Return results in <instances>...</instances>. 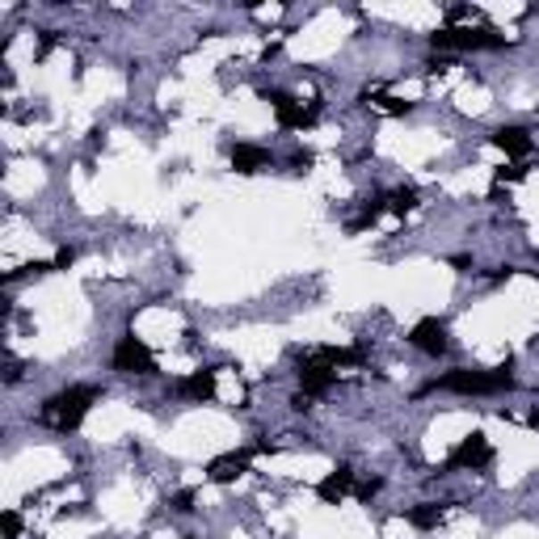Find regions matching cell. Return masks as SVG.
Wrapping results in <instances>:
<instances>
[{"label": "cell", "mask_w": 539, "mask_h": 539, "mask_svg": "<svg viewBox=\"0 0 539 539\" xmlns=\"http://www.w3.org/2000/svg\"><path fill=\"white\" fill-rule=\"evenodd\" d=\"M518 379L510 371V362L493 367V371H472V367H455L443 379H435L426 392H455V396H502V392H514Z\"/></svg>", "instance_id": "obj_1"}, {"label": "cell", "mask_w": 539, "mask_h": 539, "mask_svg": "<svg viewBox=\"0 0 539 539\" xmlns=\"http://www.w3.org/2000/svg\"><path fill=\"white\" fill-rule=\"evenodd\" d=\"M97 396H102V392L93 388V384H72V388L46 396L38 418H43L46 430H55V435H72L76 426L89 418V409L97 404Z\"/></svg>", "instance_id": "obj_2"}, {"label": "cell", "mask_w": 539, "mask_h": 539, "mask_svg": "<svg viewBox=\"0 0 539 539\" xmlns=\"http://www.w3.org/2000/svg\"><path fill=\"white\" fill-rule=\"evenodd\" d=\"M430 46L435 51H502L506 38L489 26H443L430 34Z\"/></svg>", "instance_id": "obj_3"}, {"label": "cell", "mask_w": 539, "mask_h": 539, "mask_svg": "<svg viewBox=\"0 0 539 539\" xmlns=\"http://www.w3.org/2000/svg\"><path fill=\"white\" fill-rule=\"evenodd\" d=\"M110 362H114V371H122V375H156V354H152V350L139 342L135 333L119 337V345H114Z\"/></svg>", "instance_id": "obj_4"}, {"label": "cell", "mask_w": 539, "mask_h": 539, "mask_svg": "<svg viewBox=\"0 0 539 539\" xmlns=\"http://www.w3.org/2000/svg\"><path fill=\"white\" fill-rule=\"evenodd\" d=\"M493 464V447H489V438L485 435H468L460 438L447 455V468L451 472H480V468Z\"/></svg>", "instance_id": "obj_5"}, {"label": "cell", "mask_w": 539, "mask_h": 539, "mask_svg": "<svg viewBox=\"0 0 539 539\" xmlns=\"http://www.w3.org/2000/svg\"><path fill=\"white\" fill-rule=\"evenodd\" d=\"M409 345L413 350H421V354H430V359H438V354H447V320H438V316H421L418 325L409 329Z\"/></svg>", "instance_id": "obj_6"}, {"label": "cell", "mask_w": 539, "mask_h": 539, "mask_svg": "<svg viewBox=\"0 0 539 539\" xmlns=\"http://www.w3.org/2000/svg\"><path fill=\"white\" fill-rule=\"evenodd\" d=\"M261 97H266V102L274 105V114H278V122H283L286 131H308V127L316 122V110H303V105L295 102L291 93H283V89H266Z\"/></svg>", "instance_id": "obj_7"}, {"label": "cell", "mask_w": 539, "mask_h": 539, "mask_svg": "<svg viewBox=\"0 0 539 539\" xmlns=\"http://www.w3.org/2000/svg\"><path fill=\"white\" fill-rule=\"evenodd\" d=\"M300 392L312 401V396H325V392L333 388V379H337V371L333 367H325V362L316 359V354H308V359H300Z\"/></svg>", "instance_id": "obj_8"}, {"label": "cell", "mask_w": 539, "mask_h": 539, "mask_svg": "<svg viewBox=\"0 0 539 539\" xmlns=\"http://www.w3.org/2000/svg\"><path fill=\"white\" fill-rule=\"evenodd\" d=\"M178 396L190 404H207L215 401V371L211 367H203V371H190L178 379Z\"/></svg>", "instance_id": "obj_9"}, {"label": "cell", "mask_w": 539, "mask_h": 539, "mask_svg": "<svg viewBox=\"0 0 539 539\" xmlns=\"http://www.w3.org/2000/svg\"><path fill=\"white\" fill-rule=\"evenodd\" d=\"M249 460H253V451H232V455H215L207 464V477L215 480V485H232L236 477H245L249 472Z\"/></svg>", "instance_id": "obj_10"}, {"label": "cell", "mask_w": 539, "mask_h": 539, "mask_svg": "<svg viewBox=\"0 0 539 539\" xmlns=\"http://www.w3.org/2000/svg\"><path fill=\"white\" fill-rule=\"evenodd\" d=\"M350 489H354V468H350V464H337L329 477L316 485V497H320L325 506H337V502H342Z\"/></svg>", "instance_id": "obj_11"}, {"label": "cell", "mask_w": 539, "mask_h": 539, "mask_svg": "<svg viewBox=\"0 0 539 539\" xmlns=\"http://www.w3.org/2000/svg\"><path fill=\"white\" fill-rule=\"evenodd\" d=\"M489 139H493V148H502L506 156H527V152L535 148V139H531L527 127H497Z\"/></svg>", "instance_id": "obj_12"}, {"label": "cell", "mask_w": 539, "mask_h": 539, "mask_svg": "<svg viewBox=\"0 0 539 539\" xmlns=\"http://www.w3.org/2000/svg\"><path fill=\"white\" fill-rule=\"evenodd\" d=\"M232 169L245 173V178H253V173L270 169V152L257 148V144H232Z\"/></svg>", "instance_id": "obj_13"}, {"label": "cell", "mask_w": 539, "mask_h": 539, "mask_svg": "<svg viewBox=\"0 0 539 539\" xmlns=\"http://www.w3.org/2000/svg\"><path fill=\"white\" fill-rule=\"evenodd\" d=\"M409 523L418 527V531H435L443 523V506L438 502H418V506H409Z\"/></svg>", "instance_id": "obj_14"}, {"label": "cell", "mask_w": 539, "mask_h": 539, "mask_svg": "<svg viewBox=\"0 0 539 539\" xmlns=\"http://www.w3.org/2000/svg\"><path fill=\"white\" fill-rule=\"evenodd\" d=\"M316 359L337 371V367H354V362H362V350H354V345H342V350H337V345H325V350H316Z\"/></svg>", "instance_id": "obj_15"}, {"label": "cell", "mask_w": 539, "mask_h": 539, "mask_svg": "<svg viewBox=\"0 0 539 539\" xmlns=\"http://www.w3.org/2000/svg\"><path fill=\"white\" fill-rule=\"evenodd\" d=\"M362 102H375L384 114H409V110H413L409 102H401V97H388V93H362Z\"/></svg>", "instance_id": "obj_16"}, {"label": "cell", "mask_w": 539, "mask_h": 539, "mask_svg": "<svg viewBox=\"0 0 539 539\" xmlns=\"http://www.w3.org/2000/svg\"><path fill=\"white\" fill-rule=\"evenodd\" d=\"M418 207V190L413 186H401V190H392L388 195V211H396V215H404V211Z\"/></svg>", "instance_id": "obj_17"}, {"label": "cell", "mask_w": 539, "mask_h": 539, "mask_svg": "<svg viewBox=\"0 0 539 539\" xmlns=\"http://www.w3.org/2000/svg\"><path fill=\"white\" fill-rule=\"evenodd\" d=\"M0 527H4V539H21V514L17 510H4L0 514Z\"/></svg>", "instance_id": "obj_18"}, {"label": "cell", "mask_w": 539, "mask_h": 539, "mask_svg": "<svg viewBox=\"0 0 539 539\" xmlns=\"http://www.w3.org/2000/svg\"><path fill=\"white\" fill-rule=\"evenodd\" d=\"M169 506L178 510V514H190V510H195V489H181V493H173V497H169Z\"/></svg>", "instance_id": "obj_19"}, {"label": "cell", "mask_w": 539, "mask_h": 539, "mask_svg": "<svg viewBox=\"0 0 539 539\" xmlns=\"http://www.w3.org/2000/svg\"><path fill=\"white\" fill-rule=\"evenodd\" d=\"M379 489H384V480H379V477H371V480H362V485H354V493H359V502H371V497L379 493Z\"/></svg>", "instance_id": "obj_20"}, {"label": "cell", "mask_w": 539, "mask_h": 539, "mask_svg": "<svg viewBox=\"0 0 539 539\" xmlns=\"http://www.w3.org/2000/svg\"><path fill=\"white\" fill-rule=\"evenodd\" d=\"M72 261H76V249H60V253L51 257V266H55V270H68Z\"/></svg>", "instance_id": "obj_21"}, {"label": "cell", "mask_w": 539, "mask_h": 539, "mask_svg": "<svg viewBox=\"0 0 539 539\" xmlns=\"http://www.w3.org/2000/svg\"><path fill=\"white\" fill-rule=\"evenodd\" d=\"M291 169H295V173L312 169V152H295V156H291Z\"/></svg>", "instance_id": "obj_22"}, {"label": "cell", "mask_w": 539, "mask_h": 539, "mask_svg": "<svg viewBox=\"0 0 539 539\" xmlns=\"http://www.w3.org/2000/svg\"><path fill=\"white\" fill-rule=\"evenodd\" d=\"M291 409H295V413H303V409H308V396H303V392H300V396H291Z\"/></svg>", "instance_id": "obj_23"}, {"label": "cell", "mask_w": 539, "mask_h": 539, "mask_svg": "<svg viewBox=\"0 0 539 539\" xmlns=\"http://www.w3.org/2000/svg\"><path fill=\"white\" fill-rule=\"evenodd\" d=\"M186 539H203V535H186Z\"/></svg>", "instance_id": "obj_24"}, {"label": "cell", "mask_w": 539, "mask_h": 539, "mask_svg": "<svg viewBox=\"0 0 539 539\" xmlns=\"http://www.w3.org/2000/svg\"><path fill=\"white\" fill-rule=\"evenodd\" d=\"M535 257H539V253H535Z\"/></svg>", "instance_id": "obj_25"}]
</instances>
